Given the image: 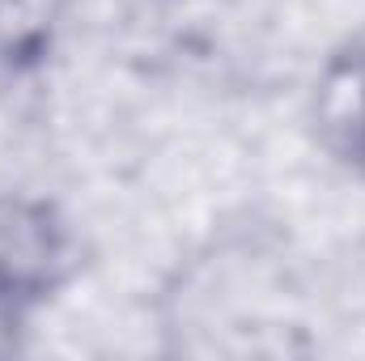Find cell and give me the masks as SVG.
<instances>
[{
    "mask_svg": "<svg viewBox=\"0 0 365 361\" xmlns=\"http://www.w3.org/2000/svg\"><path fill=\"white\" fill-rule=\"evenodd\" d=\"M323 128L336 145L361 149L365 145V64H340L323 81Z\"/></svg>",
    "mask_w": 365,
    "mask_h": 361,
    "instance_id": "1",
    "label": "cell"
}]
</instances>
